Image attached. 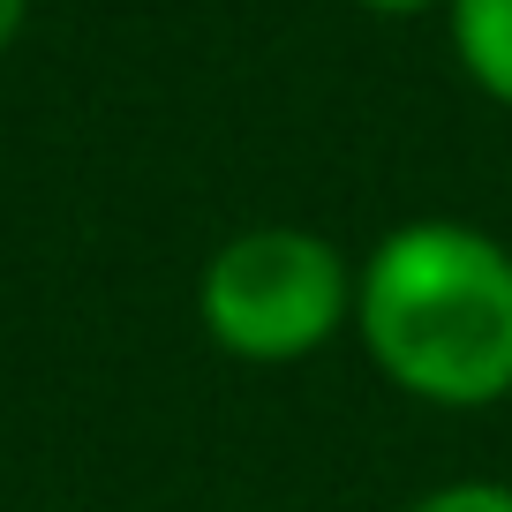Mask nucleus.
Listing matches in <instances>:
<instances>
[{
	"instance_id": "nucleus-4",
	"label": "nucleus",
	"mask_w": 512,
	"mask_h": 512,
	"mask_svg": "<svg viewBox=\"0 0 512 512\" xmlns=\"http://www.w3.org/2000/svg\"><path fill=\"white\" fill-rule=\"evenodd\" d=\"M407 512H512V490L505 482H445V490L415 497Z\"/></svg>"
},
{
	"instance_id": "nucleus-1",
	"label": "nucleus",
	"mask_w": 512,
	"mask_h": 512,
	"mask_svg": "<svg viewBox=\"0 0 512 512\" xmlns=\"http://www.w3.org/2000/svg\"><path fill=\"white\" fill-rule=\"evenodd\" d=\"M354 332L384 384L422 407L512 392V249L467 219H407L354 264Z\"/></svg>"
},
{
	"instance_id": "nucleus-2",
	"label": "nucleus",
	"mask_w": 512,
	"mask_h": 512,
	"mask_svg": "<svg viewBox=\"0 0 512 512\" xmlns=\"http://www.w3.org/2000/svg\"><path fill=\"white\" fill-rule=\"evenodd\" d=\"M196 317L211 347L249 369L309 362L354 324V264L317 226H249L211 249Z\"/></svg>"
},
{
	"instance_id": "nucleus-6",
	"label": "nucleus",
	"mask_w": 512,
	"mask_h": 512,
	"mask_svg": "<svg viewBox=\"0 0 512 512\" xmlns=\"http://www.w3.org/2000/svg\"><path fill=\"white\" fill-rule=\"evenodd\" d=\"M362 8H377V16H415V8H437V0H362Z\"/></svg>"
},
{
	"instance_id": "nucleus-3",
	"label": "nucleus",
	"mask_w": 512,
	"mask_h": 512,
	"mask_svg": "<svg viewBox=\"0 0 512 512\" xmlns=\"http://www.w3.org/2000/svg\"><path fill=\"white\" fill-rule=\"evenodd\" d=\"M445 16L467 83L497 106H512V0H445Z\"/></svg>"
},
{
	"instance_id": "nucleus-5",
	"label": "nucleus",
	"mask_w": 512,
	"mask_h": 512,
	"mask_svg": "<svg viewBox=\"0 0 512 512\" xmlns=\"http://www.w3.org/2000/svg\"><path fill=\"white\" fill-rule=\"evenodd\" d=\"M23 8H31V0H0V53L16 46V31H23Z\"/></svg>"
}]
</instances>
